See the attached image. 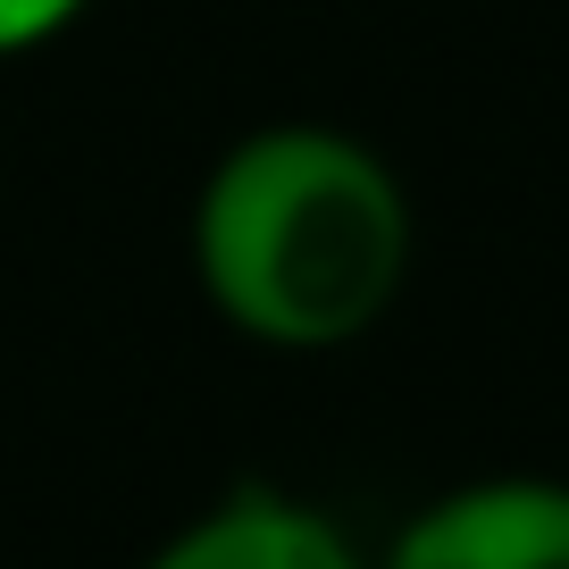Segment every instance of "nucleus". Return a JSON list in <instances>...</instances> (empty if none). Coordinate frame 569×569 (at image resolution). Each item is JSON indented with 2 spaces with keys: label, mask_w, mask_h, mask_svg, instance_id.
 <instances>
[{
  "label": "nucleus",
  "mask_w": 569,
  "mask_h": 569,
  "mask_svg": "<svg viewBox=\"0 0 569 569\" xmlns=\"http://www.w3.org/2000/svg\"><path fill=\"white\" fill-rule=\"evenodd\" d=\"M193 277L234 336L343 352L410 277V193L336 126H260L201 177Z\"/></svg>",
  "instance_id": "nucleus-1"
},
{
  "label": "nucleus",
  "mask_w": 569,
  "mask_h": 569,
  "mask_svg": "<svg viewBox=\"0 0 569 569\" xmlns=\"http://www.w3.org/2000/svg\"><path fill=\"white\" fill-rule=\"evenodd\" d=\"M369 569H569L561 478H478L419 502Z\"/></svg>",
  "instance_id": "nucleus-2"
},
{
  "label": "nucleus",
  "mask_w": 569,
  "mask_h": 569,
  "mask_svg": "<svg viewBox=\"0 0 569 569\" xmlns=\"http://www.w3.org/2000/svg\"><path fill=\"white\" fill-rule=\"evenodd\" d=\"M142 569H369L336 511L284 495V486H234L193 528H177Z\"/></svg>",
  "instance_id": "nucleus-3"
},
{
  "label": "nucleus",
  "mask_w": 569,
  "mask_h": 569,
  "mask_svg": "<svg viewBox=\"0 0 569 569\" xmlns=\"http://www.w3.org/2000/svg\"><path fill=\"white\" fill-rule=\"evenodd\" d=\"M92 0H0V59H26L42 42H59Z\"/></svg>",
  "instance_id": "nucleus-4"
}]
</instances>
